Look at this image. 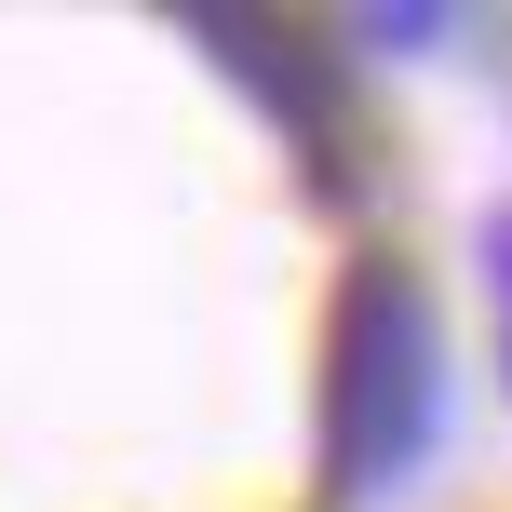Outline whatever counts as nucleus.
I'll use <instances>...</instances> for the list:
<instances>
[{
	"label": "nucleus",
	"instance_id": "3",
	"mask_svg": "<svg viewBox=\"0 0 512 512\" xmlns=\"http://www.w3.org/2000/svg\"><path fill=\"white\" fill-rule=\"evenodd\" d=\"M486 270H499V310H512V216H499V230H486Z\"/></svg>",
	"mask_w": 512,
	"mask_h": 512
},
{
	"label": "nucleus",
	"instance_id": "1",
	"mask_svg": "<svg viewBox=\"0 0 512 512\" xmlns=\"http://www.w3.org/2000/svg\"><path fill=\"white\" fill-rule=\"evenodd\" d=\"M445 432V310L405 256H351L337 283V364H324V472L337 499H391Z\"/></svg>",
	"mask_w": 512,
	"mask_h": 512
},
{
	"label": "nucleus",
	"instance_id": "2",
	"mask_svg": "<svg viewBox=\"0 0 512 512\" xmlns=\"http://www.w3.org/2000/svg\"><path fill=\"white\" fill-rule=\"evenodd\" d=\"M189 41H203L243 95L283 108V135L310 149L324 189L351 176V81H337V41H324V27H297V14H189Z\"/></svg>",
	"mask_w": 512,
	"mask_h": 512
}]
</instances>
